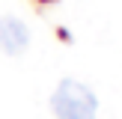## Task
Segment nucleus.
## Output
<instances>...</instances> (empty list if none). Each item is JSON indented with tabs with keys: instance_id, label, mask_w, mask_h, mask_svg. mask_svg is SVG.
Here are the masks:
<instances>
[{
	"instance_id": "nucleus-1",
	"label": "nucleus",
	"mask_w": 122,
	"mask_h": 119,
	"mask_svg": "<svg viewBox=\"0 0 122 119\" xmlns=\"http://www.w3.org/2000/svg\"><path fill=\"white\" fill-rule=\"evenodd\" d=\"M51 113L57 119H95L98 113V98L86 83L66 77L51 95Z\"/></svg>"
},
{
	"instance_id": "nucleus-2",
	"label": "nucleus",
	"mask_w": 122,
	"mask_h": 119,
	"mask_svg": "<svg viewBox=\"0 0 122 119\" xmlns=\"http://www.w3.org/2000/svg\"><path fill=\"white\" fill-rule=\"evenodd\" d=\"M30 45V30L21 18L3 15L0 18V54L6 57H21Z\"/></svg>"
}]
</instances>
